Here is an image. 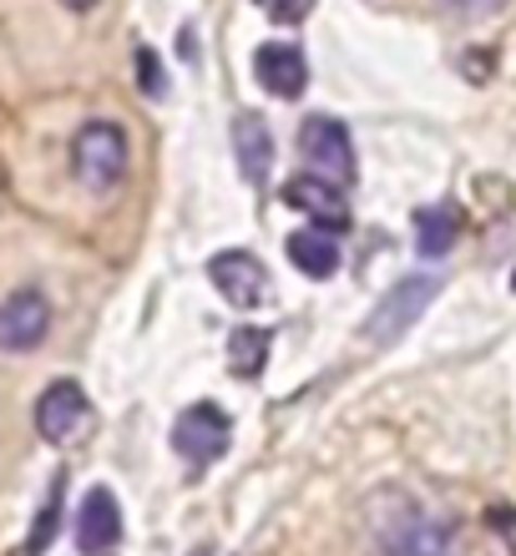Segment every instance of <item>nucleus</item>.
I'll use <instances>...</instances> for the list:
<instances>
[{"mask_svg": "<svg viewBox=\"0 0 516 556\" xmlns=\"http://www.w3.org/2000/svg\"><path fill=\"white\" fill-rule=\"evenodd\" d=\"M360 536L369 556H456L461 527L411 485H375L360 506Z\"/></svg>", "mask_w": 516, "mask_h": 556, "instance_id": "nucleus-1", "label": "nucleus"}, {"mask_svg": "<svg viewBox=\"0 0 516 556\" xmlns=\"http://www.w3.org/2000/svg\"><path fill=\"white\" fill-rule=\"evenodd\" d=\"M436 293H441V278H436V274L400 278L395 289H390L380 304H375V314L365 319V339H369V344H380V350L400 344V339H405L415 324H420V314L436 304Z\"/></svg>", "mask_w": 516, "mask_h": 556, "instance_id": "nucleus-2", "label": "nucleus"}, {"mask_svg": "<svg viewBox=\"0 0 516 556\" xmlns=\"http://www.w3.org/2000/svg\"><path fill=\"white\" fill-rule=\"evenodd\" d=\"M299 157H304V173L329 182V188H340V192L354 188V142L344 132V122L304 117V127H299Z\"/></svg>", "mask_w": 516, "mask_h": 556, "instance_id": "nucleus-3", "label": "nucleus"}, {"mask_svg": "<svg viewBox=\"0 0 516 556\" xmlns=\"http://www.w3.org/2000/svg\"><path fill=\"white\" fill-rule=\"evenodd\" d=\"M72 173L91 192H112L127 173V137L117 122H87L72 142Z\"/></svg>", "mask_w": 516, "mask_h": 556, "instance_id": "nucleus-4", "label": "nucleus"}, {"mask_svg": "<svg viewBox=\"0 0 516 556\" xmlns=\"http://www.w3.org/2000/svg\"><path fill=\"white\" fill-rule=\"evenodd\" d=\"M228 445H234V420L218 410V405H188V410L177 415L173 425V451L188 460L192 470L213 466V460H223L228 455Z\"/></svg>", "mask_w": 516, "mask_h": 556, "instance_id": "nucleus-5", "label": "nucleus"}, {"mask_svg": "<svg viewBox=\"0 0 516 556\" xmlns=\"http://www.w3.org/2000/svg\"><path fill=\"white\" fill-rule=\"evenodd\" d=\"M207 278H213V289L234 308H259L268 299V268L243 249L213 253V258H207Z\"/></svg>", "mask_w": 516, "mask_h": 556, "instance_id": "nucleus-6", "label": "nucleus"}, {"mask_svg": "<svg viewBox=\"0 0 516 556\" xmlns=\"http://www.w3.org/2000/svg\"><path fill=\"white\" fill-rule=\"evenodd\" d=\"M51 334V304L41 289H15L0 304V350L30 354L41 339Z\"/></svg>", "mask_w": 516, "mask_h": 556, "instance_id": "nucleus-7", "label": "nucleus"}, {"mask_svg": "<svg viewBox=\"0 0 516 556\" xmlns=\"http://www.w3.org/2000/svg\"><path fill=\"white\" fill-rule=\"evenodd\" d=\"M122 542V511L106 485H91L76 506V552L81 556H112Z\"/></svg>", "mask_w": 516, "mask_h": 556, "instance_id": "nucleus-8", "label": "nucleus"}, {"mask_svg": "<svg viewBox=\"0 0 516 556\" xmlns=\"http://www.w3.org/2000/svg\"><path fill=\"white\" fill-rule=\"evenodd\" d=\"M253 76H259V87H264L268 97L294 102V97H304V87H310V61L289 41H264L253 51Z\"/></svg>", "mask_w": 516, "mask_h": 556, "instance_id": "nucleus-9", "label": "nucleus"}, {"mask_svg": "<svg viewBox=\"0 0 516 556\" xmlns=\"http://www.w3.org/2000/svg\"><path fill=\"white\" fill-rule=\"evenodd\" d=\"M81 425H87V395H81L76 380H56L36 400V430H41V440H51V445H66Z\"/></svg>", "mask_w": 516, "mask_h": 556, "instance_id": "nucleus-10", "label": "nucleus"}, {"mask_svg": "<svg viewBox=\"0 0 516 556\" xmlns=\"http://www.w3.org/2000/svg\"><path fill=\"white\" fill-rule=\"evenodd\" d=\"M279 198L289 207H299V213H310V218L319 223V228H329V233H340L344 223H350V213H344V192L329 188V182H319V177H310V173L289 177Z\"/></svg>", "mask_w": 516, "mask_h": 556, "instance_id": "nucleus-11", "label": "nucleus"}, {"mask_svg": "<svg viewBox=\"0 0 516 556\" xmlns=\"http://www.w3.org/2000/svg\"><path fill=\"white\" fill-rule=\"evenodd\" d=\"M234 152H238L243 182L264 188L268 173H274V132H268V122L259 117V112H243V117L234 122Z\"/></svg>", "mask_w": 516, "mask_h": 556, "instance_id": "nucleus-12", "label": "nucleus"}, {"mask_svg": "<svg viewBox=\"0 0 516 556\" xmlns=\"http://www.w3.org/2000/svg\"><path fill=\"white\" fill-rule=\"evenodd\" d=\"M289 264L304 278H329L340 268V243L325 228H299V233H289Z\"/></svg>", "mask_w": 516, "mask_h": 556, "instance_id": "nucleus-13", "label": "nucleus"}, {"mask_svg": "<svg viewBox=\"0 0 516 556\" xmlns=\"http://www.w3.org/2000/svg\"><path fill=\"white\" fill-rule=\"evenodd\" d=\"M456 238H461V213L451 203L415 213V249H420V258H445L456 249Z\"/></svg>", "mask_w": 516, "mask_h": 556, "instance_id": "nucleus-14", "label": "nucleus"}, {"mask_svg": "<svg viewBox=\"0 0 516 556\" xmlns=\"http://www.w3.org/2000/svg\"><path fill=\"white\" fill-rule=\"evenodd\" d=\"M268 344L274 334L259 329V324H238L234 334H228V369H234L238 380H259L268 365Z\"/></svg>", "mask_w": 516, "mask_h": 556, "instance_id": "nucleus-15", "label": "nucleus"}, {"mask_svg": "<svg viewBox=\"0 0 516 556\" xmlns=\"http://www.w3.org/2000/svg\"><path fill=\"white\" fill-rule=\"evenodd\" d=\"M61 506H66V476H56V481H51V491H46V501H41V511H36V527H30V536H26V552L30 556H41L46 546L56 542Z\"/></svg>", "mask_w": 516, "mask_h": 556, "instance_id": "nucleus-16", "label": "nucleus"}, {"mask_svg": "<svg viewBox=\"0 0 516 556\" xmlns=\"http://www.w3.org/2000/svg\"><path fill=\"white\" fill-rule=\"evenodd\" d=\"M137 81H142V91H148L152 102L158 97H167V72H163V61H158V51H137Z\"/></svg>", "mask_w": 516, "mask_h": 556, "instance_id": "nucleus-17", "label": "nucleus"}, {"mask_svg": "<svg viewBox=\"0 0 516 556\" xmlns=\"http://www.w3.org/2000/svg\"><path fill=\"white\" fill-rule=\"evenodd\" d=\"M259 11H264L268 21H279V26H299V21L314 11V0H259Z\"/></svg>", "mask_w": 516, "mask_h": 556, "instance_id": "nucleus-18", "label": "nucleus"}, {"mask_svg": "<svg viewBox=\"0 0 516 556\" xmlns=\"http://www.w3.org/2000/svg\"><path fill=\"white\" fill-rule=\"evenodd\" d=\"M436 5H445V11H456V15H491V11H502L506 0H436Z\"/></svg>", "mask_w": 516, "mask_h": 556, "instance_id": "nucleus-19", "label": "nucleus"}, {"mask_svg": "<svg viewBox=\"0 0 516 556\" xmlns=\"http://www.w3.org/2000/svg\"><path fill=\"white\" fill-rule=\"evenodd\" d=\"M491 527H496V536L506 542V552L516 556V511H512V506H502V511H491Z\"/></svg>", "mask_w": 516, "mask_h": 556, "instance_id": "nucleus-20", "label": "nucleus"}, {"mask_svg": "<svg viewBox=\"0 0 516 556\" xmlns=\"http://www.w3.org/2000/svg\"><path fill=\"white\" fill-rule=\"evenodd\" d=\"M61 5H66V11H91L97 0H61Z\"/></svg>", "mask_w": 516, "mask_h": 556, "instance_id": "nucleus-21", "label": "nucleus"}, {"mask_svg": "<svg viewBox=\"0 0 516 556\" xmlns=\"http://www.w3.org/2000/svg\"><path fill=\"white\" fill-rule=\"evenodd\" d=\"M512 289H516V274H512Z\"/></svg>", "mask_w": 516, "mask_h": 556, "instance_id": "nucleus-22", "label": "nucleus"}]
</instances>
